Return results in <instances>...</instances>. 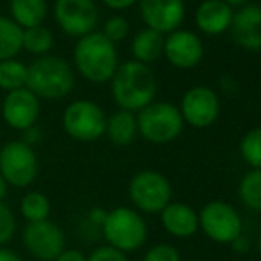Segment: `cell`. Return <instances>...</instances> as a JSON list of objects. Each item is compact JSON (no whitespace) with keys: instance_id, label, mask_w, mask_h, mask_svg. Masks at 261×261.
<instances>
[{"instance_id":"cell-1","label":"cell","mask_w":261,"mask_h":261,"mask_svg":"<svg viewBox=\"0 0 261 261\" xmlns=\"http://www.w3.org/2000/svg\"><path fill=\"white\" fill-rule=\"evenodd\" d=\"M112 98L121 110L141 112L156 96V79L151 68L137 61L117 66L112 76Z\"/></svg>"},{"instance_id":"cell-2","label":"cell","mask_w":261,"mask_h":261,"mask_svg":"<svg viewBox=\"0 0 261 261\" xmlns=\"http://www.w3.org/2000/svg\"><path fill=\"white\" fill-rule=\"evenodd\" d=\"M25 87L43 100H61L75 87V73L64 59L41 55L31 66H27Z\"/></svg>"},{"instance_id":"cell-3","label":"cell","mask_w":261,"mask_h":261,"mask_svg":"<svg viewBox=\"0 0 261 261\" xmlns=\"http://www.w3.org/2000/svg\"><path fill=\"white\" fill-rule=\"evenodd\" d=\"M75 68L84 79L94 84H103L112 80L117 69V50L112 41L101 32H91L79 39L75 46Z\"/></svg>"},{"instance_id":"cell-4","label":"cell","mask_w":261,"mask_h":261,"mask_svg":"<svg viewBox=\"0 0 261 261\" xmlns=\"http://www.w3.org/2000/svg\"><path fill=\"white\" fill-rule=\"evenodd\" d=\"M101 233L110 247L121 252L139 251L148 238V224L137 210L130 206H117L107 212L101 224Z\"/></svg>"},{"instance_id":"cell-5","label":"cell","mask_w":261,"mask_h":261,"mask_svg":"<svg viewBox=\"0 0 261 261\" xmlns=\"http://www.w3.org/2000/svg\"><path fill=\"white\" fill-rule=\"evenodd\" d=\"M179 109L169 101H153L137 114V132L153 144H167L183 132Z\"/></svg>"},{"instance_id":"cell-6","label":"cell","mask_w":261,"mask_h":261,"mask_svg":"<svg viewBox=\"0 0 261 261\" xmlns=\"http://www.w3.org/2000/svg\"><path fill=\"white\" fill-rule=\"evenodd\" d=\"M0 174L16 189H27L39 174L38 155L23 141H9L0 148Z\"/></svg>"},{"instance_id":"cell-7","label":"cell","mask_w":261,"mask_h":261,"mask_svg":"<svg viewBox=\"0 0 261 261\" xmlns=\"http://www.w3.org/2000/svg\"><path fill=\"white\" fill-rule=\"evenodd\" d=\"M128 196L139 212L160 213L172 201V187L162 172L144 169L130 179Z\"/></svg>"},{"instance_id":"cell-8","label":"cell","mask_w":261,"mask_h":261,"mask_svg":"<svg viewBox=\"0 0 261 261\" xmlns=\"http://www.w3.org/2000/svg\"><path fill=\"white\" fill-rule=\"evenodd\" d=\"M64 132L80 142H94L105 135L107 116L98 103L91 100H76L69 103L62 116Z\"/></svg>"},{"instance_id":"cell-9","label":"cell","mask_w":261,"mask_h":261,"mask_svg":"<svg viewBox=\"0 0 261 261\" xmlns=\"http://www.w3.org/2000/svg\"><path fill=\"white\" fill-rule=\"evenodd\" d=\"M199 229L215 244L229 245L244 233V222L233 204L226 201H210L197 213Z\"/></svg>"},{"instance_id":"cell-10","label":"cell","mask_w":261,"mask_h":261,"mask_svg":"<svg viewBox=\"0 0 261 261\" xmlns=\"http://www.w3.org/2000/svg\"><path fill=\"white\" fill-rule=\"evenodd\" d=\"M21 242L29 254L38 261H55L66 249L64 231L50 219L27 224Z\"/></svg>"},{"instance_id":"cell-11","label":"cell","mask_w":261,"mask_h":261,"mask_svg":"<svg viewBox=\"0 0 261 261\" xmlns=\"http://www.w3.org/2000/svg\"><path fill=\"white\" fill-rule=\"evenodd\" d=\"M178 109L183 117V123L197 130H203V128L212 126L219 119L220 98L215 91L206 86H194L183 94Z\"/></svg>"},{"instance_id":"cell-12","label":"cell","mask_w":261,"mask_h":261,"mask_svg":"<svg viewBox=\"0 0 261 261\" xmlns=\"http://www.w3.org/2000/svg\"><path fill=\"white\" fill-rule=\"evenodd\" d=\"M54 14L59 27L69 36L84 38L94 32L98 7L94 0H55Z\"/></svg>"},{"instance_id":"cell-13","label":"cell","mask_w":261,"mask_h":261,"mask_svg":"<svg viewBox=\"0 0 261 261\" xmlns=\"http://www.w3.org/2000/svg\"><path fill=\"white\" fill-rule=\"evenodd\" d=\"M139 11L146 27L160 34L178 31L185 20L183 0H139Z\"/></svg>"},{"instance_id":"cell-14","label":"cell","mask_w":261,"mask_h":261,"mask_svg":"<svg viewBox=\"0 0 261 261\" xmlns=\"http://www.w3.org/2000/svg\"><path fill=\"white\" fill-rule=\"evenodd\" d=\"M164 55L178 69H190L196 68L204 55V45L197 34L192 31H178L165 36L164 41Z\"/></svg>"},{"instance_id":"cell-15","label":"cell","mask_w":261,"mask_h":261,"mask_svg":"<svg viewBox=\"0 0 261 261\" xmlns=\"http://www.w3.org/2000/svg\"><path fill=\"white\" fill-rule=\"evenodd\" d=\"M2 117L14 130H29L39 117V98L27 87L7 93L2 103Z\"/></svg>"},{"instance_id":"cell-16","label":"cell","mask_w":261,"mask_h":261,"mask_svg":"<svg viewBox=\"0 0 261 261\" xmlns=\"http://www.w3.org/2000/svg\"><path fill=\"white\" fill-rule=\"evenodd\" d=\"M231 36L240 48L249 52L261 50V6L259 4H247L242 6L233 14L231 21Z\"/></svg>"},{"instance_id":"cell-17","label":"cell","mask_w":261,"mask_h":261,"mask_svg":"<svg viewBox=\"0 0 261 261\" xmlns=\"http://www.w3.org/2000/svg\"><path fill=\"white\" fill-rule=\"evenodd\" d=\"M160 222L164 229L171 237L176 238H190L199 229V217L197 212L187 203L171 201L160 213Z\"/></svg>"},{"instance_id":"cell-18","label":"cell","mask_w":261,"mask_h":261,"mask_svg":"<svg viewBox=\"0 0 261 261\" xmlns=\"http://www.w3.org/2000/svg\"><path fill=\"white\" fill-rule=\"evenodd\" d=\"M233 14V7L222 0H203L196 9V25L204 34L219 36L229 31Z\"/></svg>"},{"instance_id":"cell-19","label":"cell","mask_w":261,"mask_h":261,"mask_svg":"<svg viewBox=\"0 0 261 261\" xmlns=\"http://www.w3.org/2000/svg\"><path fill=\"white\" fill-rule=\"evenodd\" d=\"M105 134L109 141L116 146H128L137 137V116L128 110H117L110 117H107Z\"/></svg>"},{"instance_id":"cell-20","label":"cell","mask_w":261,"mask_h":261,"mask_svg":"<svg viewBox=\"0 0 261 261\" xmlns=\"http://www.w3.org/2000/svg\"><path fill=\"white\" fill-rule=\"evenodd\" d=\"M164 34L153 31V29H142L137 32L132 41V54H134V61L141 62V64H151L158 61L164 55Z\"/></svg>"},{"instance_id":"cell-21","label":"cell","mask_w":261,"mask_h":261,"mask_svg":"<svg viewBox=\"0 0 261 261\" xmlns=\"http://www.w3.org/2000/svg\"><path fill=\"white\" fill-rule=\"evenodd\" d=\"M11 20L21 29L38 27L46 18V0H11Z\"/></svg>"},{"instance_id":"cell-22","label":"cell","mask_w":261,"mask_h":261,"mask_svg":"<svg viewBox=\"0 0 261 261\" xmlns=\"http://www.w3.org/2000/svg\"><path fill=\"white\" fill-rule=\"evenodd\" d=\"M50 212H52L50 199L39 190H31V192H27L21 197L20 213L27 220V224L46 220L50 217Z\"/></svg>"},{"instance_id":"cell-23","label":"cell","mask_w":261,"mask_h":261,"mask_svg":"<svg viewBox=\"0 0 261 261\" xmlns=\"http://www.w3.org/2000/svg\"><path fill=\"white\" fill-rule=\"evenodd\" d=\"M23 29L14 23L11 18L0 16V61L14 59L21 50Z\"/></svg>"},{"instance_id":"cell-24","label":"cell","mask_w":261,"mask_h":261,"mask_svg":"<svg viewBox=\"0 0 261 261\" xmlns=\"http://www.w3.org/2000/svg\"><path fill=\"white\" fill-rule=\"evenodd\" d=\"M27 86V66L16 59L0 61V89L16 91Z\"/></svg>"},{"instance_id":"cell-25","label":"cell","mask_w":261,"mask_h":261,"mask_svg":"<svg viewBox=\"0 0 261 261\" xmlns=\"http://www.w3.org/2000/svg\"><path fill=\"white\" fill-rule=\"evenodd\" d=\"M240 201L247 208L261 212V169H251L238 185Z\"/></svg>"},{"instance_id":"cell-26","label":"cell","mask_w":261,"mask_h":261,"mask_svg":"<svg viewBox=\"0 0 261 261\" xmlns=\"http://www.w3.org/2000/svg\"><path fill=\"white\" fill-rule=\"evenodd\" d=\"M54 45V36L43 25L31 29H23V38H21V48L34 55H45L50 52Z\"/></svg>"},{"instance_id":"cell-27","label":"cell","mask_w":261,"mask_h":261,"mask_svg":"<svg viewBox=\"0 0 261 261\" xmlns=\"http://www.w3.org/2000/svg\"><path fill=\"white\" fill-rule=\"evenodd\" d=\"M240 155L251 169H261V126L252 128L242 137Z\"/></svg>"},{"instance_id":"cell-28","label":"cell","mask_w":261,"mask_h":261,"mask_svg":"<svg viewBox=\"0 0 261 261\" xmlns=\"http://www.w3.org/2000/svg\"><path fill=\"white\" fill-rule=\"evenodd\" d=\"M128 32H130V25H128V21L124 20L123 16H112L105 21L103 32H101V34H103L109 41H112L114 45H116V43L126 39Z\"/></svg>"},{"instance_id":"cell-29","label":"cell","mask_w":261,"mask_h":261,"mask_svg":"<svg viewBox=\"0 0 261 261\" xmlns=\"http://www.w3.org/2000/svg\"><path fill=\"white\" fill-rule=\"evenodd\" d=\"M14 233H16V217L13 210L0 201V247L11 242Z\"/></svg>"},{"instance_id":"cell-30","label":"cell","mask_w":261,"mask_h":261,"mask_svg":"<svg viewBox=\"0 0 261 261\" xmlns=\"http://www.w3.org/2000/svg\"><path fill=\"white\" fill-rule=\"evenodd\" d=\"M142 261H181V254L171 244H155L146 251Z\"/></svg>"},{"instance_id":"cell-31","label":"cell","mask_w":261,"mask_h":261,"mask_svg":"<svg viewBox=\"0 0 261 261\" xmlns=\"http://www.w3.org/2000/svg\"><path fill=\"white\" fill-rule=\"evenodd\" d=\"M87 261H128L126 254L117 249L110 247V245H101V247L94 249L89 256H87Z\"/></svg>"},{"instance_id":"cell-32","label":"cell","mask_w":261,"mask_h":261,"mask_svg":"<svg viewBox=\"0 0 261 261\" xmlns=\"http://www.w3.org/2000/svg\"><path fill=\"white\" fill-rule=\"evenodd\" d=\"M229 245H231V249H233V252H237V254H247V252L251 251V240H249L244 233L234 238Z\"/></svg>"},{"instance_id":"cell-33","label":"cell","mask_w":261,"mask_h":261,"mask_svg":"<svg viewBox=\"0 0 261 261\" xmlns=\"http://www.w3.org/2000/svg\"><path fill=\"white\" fill-rule=\"evenodd\" d=\"M55 261H87V256L79 249H64Z\"/></svg>"},{"instance_id":"cell-34","label":"cell","mask_w":261,"mask_h":261,"mask_svg":"<svg viewBox=\"0 0 261 261\" xmlns=\"http://www.w3.org/2000/svg\"><path fill=\"white\" fill-rule=\"evenodd\" d=\"M107 7L110 9H116V11H121V9H128L132 7L134 4H137L139 0H101Z\"/></svg>"},{"instance_id":"cell-35","label":"cell","mask_w":261,"mask_h":261,"mask_svg":"<svg viewBox=\"0 0 261 261\" xmlns=\"http://www.w3.org/2000/svg\"><path fill=\"white\" fill-rule=\"evenodd\" d=\"M105 217H107V212H105V210H101V208H94V210H91V212H89V220L94 224V226L101 227Z\"/></svg>"},{"instance_id":"cell-36","label":"cell","mask_w":261,"mask_h":261,"mask_svg":"<svg viewBox=\"0 0 261 261\" xmlns=\"http://www.w3.org/2000/svg\"><path fill=\"white\" fill-rule=\"evenodd\" d=\"M0 261H23L18 252H14L13 249L0 247Z\"/></svg>"},{"instance_id":"cell-37","label":"cell","mask_w":261,"mask_h":261,"mask_svg":"<svg viewBox=\"0 0 261 261\" xmlns=\"http://www.w3.org/2000/svg\"><path fill=\"white\" fill-rule=\"evenodd\" d=\"M7 190H9V185H7V181L4 179V176L0 174V201H4V197L7 196Z\"/></svg>"},{"instance_id":"cell-38","label":"cell","mask_w":261,"mask_h":261,"mask_svg":"<svg viewBox=\"0 0 261 261\" xmlns=\"http://www.w3.org/2000/svg\"><path fill=\"white\" fill-rule=\"evenodd\" d=\"M224 4H227L229 7H242V6H247L251 4V0H222Z\"/></svg>"},{"instance_id":"cell-39","label":"cell","mask_w":261,"mask_h":261,"mask_svg":"<svg viewBox=\"0 0 261 261\" xmlns=\"http://www.w3.org/2000/svg\"><path fill=\"white\" fill-rule=\"evenodd\" d=\"M256 249H258V252H259V256H261V231H259V234H258V242H256Z\"/></svg>"}]
</instances>
